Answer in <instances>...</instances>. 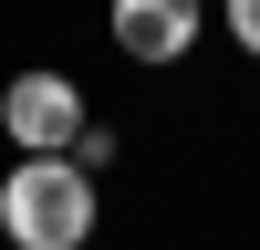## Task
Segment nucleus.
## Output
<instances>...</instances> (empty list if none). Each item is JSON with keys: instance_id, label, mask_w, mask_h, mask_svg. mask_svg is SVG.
Instances as JSON below:
<instances>
[{"instance_id": "obj_1", "label": "nucleus", "mask_w": 260, "mask_h": 250, "mask_svg": "<svg viewBox=\"0 0 260 250\" xmlns=\"http://www.w3.org/2000/svg\"><path fill=\"white\" fill-rule=\"evenodd\" d=\"M0 229H11L21 250H83V240H94V177L62 167V157L11 167V188H0Z\"/></svg>"}, {"instance_id": "obj_2", "label": "nucleus", "mask_w": 260, "mask_h": 250, "mask_svg": "<svg viewBox=\"0 0 260 250\" xmlns=\"http://www.w3.org/2000/svg\"><path fill=\"white\" fill-rule=\"evenodd\" d=\"M0 125H11L31 157H62V146L83 136V94H73L62 73H21L11 94H0Z\"/></svg>"}, {"instance_id": "obj_3", "label": "nucleus", "mask_w": 260, "mask_h": 250, "mask_svg": "<svg viewBox=\"0 0 260 250\" xmlns=\"http://www.w3.org/2000/svg\"><path fill=\"white\" fill-rule=\"evenodd\" d=\"M187 32H198V11H187V0H115V42H125L136 63H177Z\"/></svg>"}, {"instance_id": "obj_4", "label": "nucleus", "mask_w": 260, "mask_h": 250, "mask_svg": "<svg viewBox=\"0 0 260 250\" xmlns=\"http://www.w3.org/2000/svg\"><path fill=\"white\" fill-rule=\"evenodd\" d=\"M229 21H240V42L260 52V0H229Z\"/></svg>"}]
</instances>
